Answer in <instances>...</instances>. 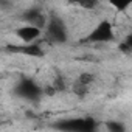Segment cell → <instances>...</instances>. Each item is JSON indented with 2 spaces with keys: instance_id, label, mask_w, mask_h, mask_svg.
<instances>
[{
  "instance_id": "5b68a950",
  "label": "cell",
  "mask_w": 132,
  "mask_h": 132,
  "mask_svg": "<svg viewBox=\"0 0 132 132\" xmlns=\"http://www.w3.org/2000/svg\"><path fill=\"white\" fill-rule=\"evenodd\" d=\"M14 34L20 42H23V45H31V44H36L44 36V31L37 27L23 23V25H20L14 30Z\"/></svg>"
},
{
  "instance_id": "3957f363",
  "label": "cell",
  "mask_w": 132,
  "mask_h": 132,
  "mask_svg": "<svg viewBox=\"0 0 132 132\" xmlns=\"http://www.w3.org/2000/svg\"><path fill=\"white\" fill-rule=\"evenodd\" d=\"M113 39H115V28H113L112 22L107 19H103L87 34L86 42H89V44H107V42H112Z\"/></svg>"
},
{
  "instance_id": "6da1fadb",
  "label": "cell",
  "mask_w": 132,
  "mask_h": 132,
  "mask_svg": "<svg viewBox=\"0 0 132 132\" xmlns=\"http://www.w3.org/2000/svg\"><path fill=\"white\" fill-rule=\"evenodd\" d=\"M54 127L61 132H96L98 123L92 117H73L56 123Z\"/></svg>"
},
{
  "instance_id": "ba28073f",
  "label": "cell",
  "mask_w": 132,
  "mask_h": 132,
  "mask_svg": "<svg viewBox=\"0 0 132 132\" xmlns=\"http://www.w3.org/2000/svg\"><path fill=\"white\" fill-rule=\"evenodd\" d=\"M22 51L25 54H30V56H42L44 54V50L37 45V42L36 44H31V45H23Z\"/></svg>"
},
{
  "instance_id": "52a82bcc",
  "label": "cell",
  "mask_w": 132,
  "mask_h": 132,
  "mask_svg": "<svg viewBox=\"0 0 132 132\" xmlns=\"http://www.w3.org/2000/svg\"><path fill=\"white\" fill-rule=\"evenodd\" d=\"M106 130L107 132H129L127 126L123 121H118V120L106 121Z\"/></svg>"
},
{
  "instance_id": "277c9868",
  "label": "cell",
  "mask_w": 132,
  "mask_h": 132,
  "mask_svg": "<svg viewBox=\"0 0 132 132\" xmlns=\"http://www.w3.org/2000/svg\"><path fill=\"white\" fill-rule=\"evenodd\" d=\"M14 92L17 96L23 98V100H28V101H33V100H37L40 98V95L44 93L42 87L33 79V78H22L17 86L14 87Z\"/></svg>"
},
{
  "instance_id": "7a4b0ae2",
  "label": "cell",
  "mask_w": 132,
  "mask_h": 132,
  "mask_svg": "<svg viewBox=\"0 0 132 132\" xmlns=\"http://www.w3.org/2000/svg\"><path fill=\"white\" fill-rule=\"evenodd\" d=\"M44 36L51 44H65L69 40V27L61 17L51 16L44 28Z\"/></svg>"
},
{
  "instance_id": "8992f818",
  "label": "cell",
  "mask_w": 132,
  "mask_h": 132,
  "mask_svg": "<svg viewBox=\"0 0 132 132\" xmlns=\"http://www.w3.org/2000/svg\"><path fill=\"white\" fill-rule=\"evenodd\" d=\"M22 20L27 23V25H33V27H37L44 31L47 22H48V16L39 10H31V11H27L23 16H22Z\"/></svg>"
}]
</instances>
